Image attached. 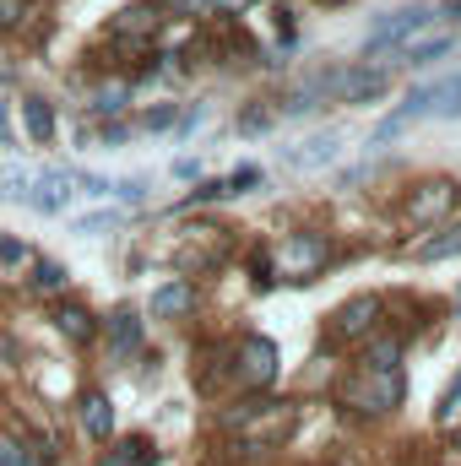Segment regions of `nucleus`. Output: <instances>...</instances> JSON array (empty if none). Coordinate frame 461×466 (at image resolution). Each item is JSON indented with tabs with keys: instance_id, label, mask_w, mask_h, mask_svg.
<instances>
[{
	"instance_id": "obj_1",
	"label": "nucleus",
	"mask_w": 461,
	"mask_h": 466,
	"mask_svg": "<svg viewBox=\"0 0 461 466\" xmlns=\"http://www.w3.org/2000/svg\"><path fill=\"white\" fill-rule=\"evenodd\" d=\"M337 401L353 418H385V412H396L402 407V369H364L358 363L343 380Z\"/></svg>"
},
{
	"instance_id": "obj_2",
	"label": "nucleus",
	"mask_w": 461,
	"mask_h": 466,
	"mask_svg": "<svg viewBox=\"0 0 461 466\" xmlns=\"http://www.w3.org/2000/svg\"><path fill=\"white\" fill-rule=\"evenodd\" d=\"M233 423H239V445H244V451H271V445H282V440L293 434L299 412H293L288 401H271V407H261V412H239Z\"/></svg>"
},
{
	"instance_id": "obj_3",
	"label": "nucleus",
	"mask_w": 461,
	"mask_h": 466,
	"mask_svg": "<svg viewBox=\"0 0 461 466\" xmlns=\"http://www.w3.org/2000/svg\"><path fill=\"white\" fill-rule=\"evenodd\" d=\"M271 260H277V271H282L288 282H304V277H315V271L332 260V244H326L321 233H288Z\"/></svg>"
},
{
	"instance_id": "obj_4",
	"label": "nucleus",
	"mask_w": 461,
	"mask_h": 466,
	"mask_svg": "<svg viewBox=\"0 0 461 466\" xmlns=\"http://www.w3.org/2000/svg\"><path fill=\"white\" fill-rule=\"evenodd\" d=\"M233 380H239L244 390L271 385V380H277V348H271L266 337H244V342L233 348Z\"/></svg>"
},
{
	"instance_id": "obj_5",
	"label": "nucleus",
	"mask_w": 461,
	"mask_h": 466,
	"mask_svg": "<svg viewBox=\"0 0 461 466\" xmlns=\"http://www.w3.org/2000/svg\"><path fill=\"white\" fill-rule=\"evenodd\" d=\"M380 315H385V299L380 293H358V299H347L343 309L332 315V337L337 342H364L380 326Z\"/></svg>"
},
{
	"instance_id": "obj_6",
	"label": "nucleus",
	"mask_w": 461,
	"mask_h": 466,
	"mask_svg": "<svg viewBox=\"0 0 461 466\" xmlns=\"http://www.w3.org/2000/svg\"><path fill=\"white\" fill-rule=\"evenodd\" d=\"M451 207H456V185H446V179L418 185V190L407 196V218H413V223H435V218H446Z\"/></svg>"
},
{
	"instance_id": "obj_7",
	"label": "nucleus",
	"mask_w": 461,
	"mask_h": 466,
	"mask_svg": "<svg viewBox=\"0 0 461 466\" xmlns=\"http://www.w3.org/2000/svg\"><path fill=\"white\" fill-rule=\"evenodd\" d=\"M343 104H374V98H385L391 93V71H380V66H358V71H347L343 76Z\"/></svg>"
},
{
	"instance_id": "obj_8",
	"label": "nucleus",
	"mask_w": 461,
	"mask_h": 466,
	"mask_svg": "<svg viewBox=\"0 0 461 466\" xmlns=\"http://www.w3.org/2000/svg\"><path fill=\"white\" fill-rule=\"evenodd\" d=\"M71 185H77V174H66V168H49V174H33V207L38 212H60L66 201H71Z\"/></svg>"
},
{
	"instance_id": "obj_9",
	"label": "nucleus",
	"mask_w": 461,
	"mask_h": 466,
	"mask_svg": "<svg viewBox=\"0 0 461 466\" xmlns=\"http://www.w3.org/2000/svg\"><path fill=\"white\" fill-rule=\"evenodd\" d=\"M337 152H343V136H337V130H321V136H310V141H299V147L288 152V163L310 174V168H326V163H332Z\"/></svg>"
},
{
	"instance_id": "obj_10",
	"label": "nucleus",
	"mask_w": 461,
	"mask_h": 466,
	"mask_svg": "<svg viewBox=\"0 0 461 466\" xmlns=\"http://www.w3.org/2000/svg\"><path fill=\"white\" fill-rule=\"evenodd\" d=\"M424 16H429L424 5H407V11H396L391 22H380V27L369 33V49H385V44H407V38L424 27Z\"/></svg>"
},
{
	"instance_id": "obj_11",
	"label": "nucleus",
	"mask_w": 461,
	"mask_h": 466,
	"mask_svg": "<svg viewBox=\"0 0 461 466\" xmlns=\"http://www.w3.org/2000/svg\"><path fill=\"white\" fill-rule=\"evenodd\" d=\"M82 429H87L93 440H109V434H115V407H109L104 390H87V396H82Z\"/></svg>"
},
{
	"instance_id": "obj_12",
	"label": "nucleus",
	"mask_w": 461,
	"mask_h": 466,
	"mask_svg": "<svg viewBox=\"0 0 461 466\" xmlns=\"http://www.w3.org/2000/svg\"><path fill=\"white\" fill-rule=\"evenodd\" d=\"M190 304H196V288H190V282H169V288L152 293V315H158V320H174V315H185Z\"/></svg>"
},
{
	"instance_id": "obj_13",
	"label": "nucleus",
	"mask_w": 461,
	"mask_h": 466,
	"mask_svg": "<svg viewBox=\"0 0 461 466\" xmlns=\"http://www.w3.org/2000/svg\"><path fill=\"white\" fill-rule=\"evenodd\" d=\"M136 348H141V320H136V309H119L115 320H109V352L130 358Z\"/></svg>"
},
{
	"instance_id": "obj_14",
	"label": "nucleus",
	"mask_w": 461,
	"mask_h": 466,
	"mask_svg": "<svg viewBox=\"0 0 461 466\" xmlns=\"http://www.w3.org/2000/svg\"><path fill=\"white\" fill-rule=\"evenodd\" d=\"M55 326H60V337H71V342H93V331H98L82 304H60V309H55Z\"/></svg>"
},
{
	"instance_id": "obj_15",
	"label": "nucleus",
	"mask_w": 461,
	"mask_h": 466,
	"mask_svg": "<svg viewBox=\"0 0 461 466\" xmlns=\"http://www.w3.org/2000/svg\"><path fill=\"white\" fill-rule=\"evenodd\" d=\"M451 255H461V223L429 233V238L418 244V260H451Z\"/></svg>"
},
{
	"instance_id": "obj_16",
	"label": "nucleus",
	"mask_w": 461,
	"mask_h": 466,
	"mask_svg": "<svg viewBox=\"0 0 461 466\" xmlns=\"http://www.w3.org/2000/svg\"><path fill=\"white\" fill-rule=\"evenodd\" d=\"M22 125H27V136H33L38 147L55 136V115H49V104H44V98H22Z\"/></svg>"
},
{
	"instance_id": "obj_17",
	"label": "nucleus",
	"mask_w": 461,
	"mask_h": 466,
	"mask_svg": "<svg viewBox=\"0 0 461 466\" xmlns=\"http://www.w3.org/2000/svg\"><path fill=\"white\" fill-rule=\"evenodd\" d=\"M152 461H158V451L147 440H119L115 451L104 456V466H152Z\"/></svg>"
},
{
	"instance_id": "obj_18",
	"label": "nucleus",
	"mask_w": 461,
	"mask_h": 466,
	"mask_svg": "<svg viewBox=\"0 0 461 466\" xmlns=\"http://www.w3.org/2000/svg\"><path fill=\"white\" fill-rule=\"evenodd\" d=\"M33 196V168H0V201H27Z\"/></svg>"
},
{
	"instance_id": "obj_19",
	"label": "nucleus",
	"mask_w": 461,
	"mask_h": 466,
	"mask_svg": "<svg viewBox=\"0 0 461 466\" xmlns=\"http://www.w3.org/2000/svg\"><path fill=\"white\" fill-rule=\"evenodd\" d=\"M446 49H451V38L440 33V38H418V44H407V49H402V60H407V66H429V60H440Z\"/></svg>"
},
{
	"instance_id": "obj_20",
	"label": "nucleus",
	"mask_w": 461,
	"mask_h": 466,
	"mask_svg": "<svg viewBox=\"0 0 461 466\" xmlns=\"http://www.w3.org/2000/svg\"><path fill=\"white\" fill-rule=\"evenodd\" d=\"M152 27H158V11L152 5H130L115 22V33H152Z\"/></svg>"
},
{
	"instance_id": "obj_21",
	"label": "nucleus",
	"mask_w": 461,
	"mask_h": 466,
	"mask_svg": "<svg viewBox=\"0 0 461 466\" xmlns=\"http://www.w3.org/2000/svg\"><path fill=\"white\" fill-rule=\"evenodd\" d=\"M44 461H49V456H27L16 440H5V434H0V466H44Z\"/></svg>"
},
{
	"instance_id": "obj_22",
	"label": "nucleus",
	"mask_w": 461,
	"mask_h": 466,
	"mask_svg": "<svg viewBox=\"0 0 461 466\" xmlns=\"http://www.w3.org/2000/svg\"><path fill=\"white\" fill-rule=\"evenodd\" d=\"M396 358H402L396 342H374V348L364 352V369H396Z\"/></svg>"
},
{
	"instance_id": "obj_23",
	"label": "nucleus",
	"mask_w": 461,
	"mask_h": 466,
	"mask_svg": "<svg viewBox=\"0 0 461 466\" xmlns=\"http://www.w3.org/2000/svg\"><path fill=\"white\" fill-rule=\"evenodd\" d=\"M33 288H44V293L66 288V266H55V260H38V277H33Z\"/></svg>"
},
{
	"instance_id": "obj_24",
	"label": "nucleus",
	"mask_w": 461,
	"mask_h": 466,
	"mask_svg": "<svg viewBox=\"0 0 461 466\" xmlns=\"http://www.w3.org/2000/svg\"><path fill=\"white\" fill-rule=\"evenodd\" d=\"M22 16H27V0H0V33H5V27H16Z\"/></svg>"
},
{
	"instance_id": "obj_25",
	"label": "nucleus",
	"mask_w": 461,
	"mask_h": 466,
	"mask_svg": "<svg viewBox=\"0 0 461 466\" xmlns=\"http://www.w3.org/2000/svg\"><path fill=\"white\" fill-rule=\"evenodd\" d=\"M115 223H119V212H93V218L77 223V233H104V228H115Z\"/></svg>"
},
{
	"instance_id": "obj_26",
	"label": "nucleus",
	"mask_w": 461,
	"mask_h": 466,
	"mask_svg": "<svg viewBox=\"0 0 461 466\" xmlns=\"http://www.w3.org/2000/svg\"><path fill=\"white\" fill-rule=\"evenodd\" d=\"M119 98H125V93H119V87H109V93H98V104H93V109H98V115H115Z\"/></svg>"
},
{
	"instance_id": "obj_27",
	"label": "nucleus",
	"mask_w": 461,
	"mask_h": 466,
	"mask_svg": "<svg viewBox=\"0 0 461 466\" xmlns=\"http://www.w3.org/2000/svg\"><path fill=\"white\" fill-rule=\"evenodd\" d=\"M0 260H11V266H16V260H27V249H22L16 238H0Z\"/></svg>"
},
{
	"instance_id": "obj_28",
	"label": "nucleus",
	"mask_w": 461,
	"mask_h": 466,
	"mask_svg": "<svg viewBox=\"0 0 461 466\" xmlns=\"http://www.w3.org/2000/svg\"><path fill=\"white\" fill-rule=\"evenodd\" d=\"M266 119H271V115H266V109H250V115H244V130H261Z\"/></svg>"
},
{
	"instance_id": "obj_29",
	"label": "nucleus",
	"mask_w": 461,
	"mask_h": 466,
	"mask_svg": "<svg viewBox=\"0 0 461 466\" xmlns=\"http://www.w3.org/2000/svg\"><path fill=\"white\" fill-rule=\"evenodd\" d=\"M440 16H451V22H461V0H446V5H440Z\"/></svg>"
},
{
	"instance_id": "obj_30",
	"label": "nucleus",
	"mask_w": 461,
	"mask_h": 466,
	"mask_svg": "<svg viewBox=\"0 0 461 466\" xmlns=\"http://www.w3.org/2000/svg\"><path fill=\"white\" fill-rule=\"evenodd\" d=\"M169 5H174V11H201L207 0H169Z\"/></svg>"
},
{
	"instance_id": "obj_31",
	"label": "nucleus",
	"mask_w": 461,
	"mask_h": 466,
	"mask_svg": "<svg viewBox=\"0 0 461 466\" xmlns=\"http://www.w3.org/2000/svg\"><path fill=\"white\" fill-rule=\"evenodd\" d=\"M223 5H244V0H223Z\"/></svg>"
},
{
	"instance_id": "obj_32",
	"label": "nucleus",
	"mask_w": 461,
	"mask_h": 466,
	"mask_svg": "<svg viewBox=\"0 0 461 466\" xmlns=\"http://www.w3.org/2000/svg\"><path fill=\"white\" fill-rule=\"evenodd\" d=\"M0 130H5V109H0Z\"/></svg>"
},
{
	"instance_id": "obj_33",
	"label": "nucleus",
	"mask_w": 461,
	"mask_h": 466,
	"mask_svg": "<svg viewBox=\"0 0 461 466\" xmlns=\"http://www.w3.org/2000/svg\"><path fill=\"white\" fill-rule=\"evenodd\" d=\"M456 445H461V429H456Z\"/></svg>"
}]
</instances>
